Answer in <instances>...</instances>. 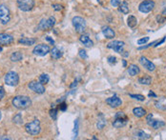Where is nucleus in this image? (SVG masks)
<instances>
[{
  "instance_id": "nucleus-1",
  "label": "nucleus",
  "mask_w": 166,
  "mask_h": 140,
  "mask_svg": "<svg viewBox=\"0 0 166 140\" xmlns=\"http://www.w3.org/2000/svg\"><path fill=\"white\" fill-rule=\"evenodd\" d=\"M12 104L18 110H25L32 106V99L26 96H17L12 98Z\"/></svg>"
},
{
  "instance_id": "nucleus-2",
  "label": "nucleus",
  "mask_w": 166,
  "mask_h": 140,
  "mask_svg": "<svg viewBox=\"0 0 166 140\" xmlns=\"http://www.w3.org/2000/svg\"><path fill=\"white\" fill-rule=\"evenodd\" d=\"M25 130H26V132L31 135L39 134L41 132V126H40L39 120L35 119L34 121L30 122V123H27L25 125Z\"/></svg>"
},
{
  "instance_id": "nucleus-3",
  "label": "nucleus",
  "mask_w": 166,
  "mask_h": 140,
  "mask_svg": "<svg viewBox=\"0 0 166 140\" xmlns=\"http://www.w3.org/2000/svg\"><path fill=\"white\" fill-rule=\"evenodd\" d=\"M127 121H128V117L126 116V114L122 112H118L116 114V115H115L113 126L117 129L122 128L127 124Z\"/></svg>"
},
{
  "instance_id": "nucleus-4",
  "label": "nucleus",
  "mask_w": 166,
  "mask_h": 140,
  "mask_svg": "<svg viewBox=\"0 0 166 140\" xmlns=\"http://www.w3.org/2000/svg\"><path fill=\"white\" fill-rule=\"evenodd\" d=\"M72 23L73 28L76 29V31L78 34H83V31L86 29V21L84 18L80 16H75L72 19Z\"/></svg>"
},
{
  "instance_id": "nucleus-5",
  "label": "nucleus",
  "mask_w": 166,
  "mask_h": 140,
  "mask_svg": "<svg viewBox=\"0 0 166 140\" xmlns=\"http://www.w3.org/2000/svg\"><path fill=\"white\" fill-rule=\"evenodd\" d=\"M55 25V18L54 16H50L47 19H41L39 24L37 26V29L39 31H48L54 28V26Z\"/></svg>"
},
{
  "instance_id": "nucleus-6",
  "label": "nucleus",
  "mask_w": 166,
  "mask_h": 140,
  "mask_svg": "<svg viewBox=\"0 0 166 140\" xmlns=\"http://www.w3.org/2000/svg\"><path fill=\"white\" fill-rule=\"evenodd\" d=\"M4 81L8 86H12V87H15L19 83V76L15 73V71H9L6 74Z\"/></svg>"
},
{
  "instance_id": "nucleus-7",
  "label": "nucleus",
  "mask_w": 166,
  "mask_h": 140,
  "mask_svg": "<svg viewBox=\"0 0 166 140\" xmlns=\"http://www.w3.org/2000/svg\"><path fill=\"white\" fill-rule=\"evenodd\" d=\"M11 20V12L9 10V8L4 5V4H1L0 5V22L3 25L8 24Z\"/></svg>"
},
{
  "instance_id": "nucleus-8",
  "label": "nucleus",
  "mask_w": 166,
  "mask_h": 140,
  "mask_svg": "<svg viewBox=\"0 0 166 140\" xmlns=\"http://www.w3.org/2000/svg\"><path fill=\"white\" fill-rule=\"evenodd\" d=\"M16 3L22 12H30L35 7V0H16Z\"/></svg>"
},
{
  "instance_id": "nucleus-9",
  "label": "nucleus",
  "mask_w": 166,
  "mask_h": 140,
  "mask_svg": "<svg viewBox=\"0 0 166 140\" xmlns=\"http://www.w3.org/2000/svg\"><path fill=\"white\" fill-rule=\"evenodd\" d=\"M51 52L50 47L46 44H38L34 48L33 50V53L35 55L37 56H44Z\"/></svg>"
},
{
  "instance_id": "nucleus-10",
  "label": "nucleus",
  "mask_w": 166,
  "mask_h": 140,
  "mask_svg": "<svg viewBox=\"0 0 166 140\" xmlns=\"http://www.w3.org/2000/svg\"><path fill=\"white\" fill-rule=\"evenodd\" d=\"M155 8V2L153 0H144L142 1L140 6H138V10H140V12L143 13H148L150 12H152Z\"/></svg>"
},
{
  "instance_id": "nucleus-11",
  "label": "nucleus",
  "mask_w": 166,
  "mask_h": 140,
  "mask_svg": "<svg viewBox=\"0 0 166 140\" xmlns=\"http://www.w3.org/2000/svg\"><path fill=\"white\" fill-rule=\"evenodd\" d=\"M28 88L30 90H32L34 93H39L42 94L45 93V87L43 86V84H41L39 81H31V82L28 84Z\"/></svg>"
},
{
  "instance_id": "nucleus-12",
  "label": "nucleus",
  "mask_w": 166,
  "mask_h": 140,
  "mask_svg": "<svg viewBox=\"0 0 166 140\" xmlns=\"http://www.w3.org/2000/svg\"><path fill=\"white\" fill-rule=\"evenodd\" d=\"M124 45H125V43L122 42V41H119V40H114V41L108 43L107 47H108L109 49L114 50V51L116 52L122 53V52H123Z\"/></svg>"
},
{
  "instance_id": "nucleus-13",
  "label": "nucleus",
  "mask_w": 166,
  "mask_h": 140,
  "mask_svg": "<svg viewBox=\"0 0 166 140\" xmlns=\"http://www.w3.org/2000/svg\"><path fill=\"white\" fill-rule=\"evenodd\" d=\"M13 41H15V38L12 35L9 34H0V45L1 46H9Z\"/></svg>"
},
{
  "instance_id": "nucleus-14",
  "label": "nucleus",
  "mask_w": 166,
  "mask_h": 140,
  "mask_svg": "<svg viewBox=\"0 0 166 140\" xmlns=\"http://www.w3.org/2000/svg\"><path fill=\"white\" fill-rule=\"evenodd\" d=\"M140 63L141 64L142 67H144L145 69H146L147 71H154L156 70V66H155L150 60H148V59H147V58L144 57V56H141V57L140 58Z\"/></svg>"
},
{
  "instance_id": "nucleus-15",
  "label": "nucleus",
  "mask_w": 166,
  "mask_h": 140,
  "mask_svg": "<svg viewBox=\"0 0 166 140\" xmlns=\"http://www.w3.org/2000/svg\"><path fill=\"white\" fill-rule=\"evenodd\" d=\"M106 103L112 108H118L119 106H121L122 101H121V99L118 98L117 96H114L112 97H109L106 99Z\"/></svg>"
},
{
  "instance_id": "nucleus-16",
  "label": "nucleus",
  "mask_w": 166,
  "mask_h": 140,
  "mask_svg": "<svg viewBox=\"0 0 166 140\" xmlns=\"http://www.w3.org/2000/svg\"><path fill=\"white\" fill-rule=\"evenodd\" d=\"M147 123H148V125L150 126V127H152L153 129L155 130H158L161 127H163V126H165V123L163 121H160V120H155L153 119V117H152L151 119L149 120H146Z\"/></svg>"
},
{
  "instance_id": "nucleus-17",
  "label": "nucleus",
  "mask_w": 166,
  "mask_h": 140,
  "mask_svg": "<svg viewBox=\"0 0 166 140\" xmlns=\"http://www.w3.org/2000/svg\"><path fill=\"white\" fill-rule=\"evenodd\" d=\"M102 34L103 35L108 39H113L115 37V35H116V34H115V31L111 28V27L109 26H105L102 28Z\"/></svg>"
},
{
  "instance_id": "nucleus-18",
  "label": "nucleus",
  "mask_w": 166,
  "mask_h": 140,
  "mask_svg": "<svg viewBox=\"0 0 166 140\" xmlns=\"http://www.w3.org/2000/svg\"><path fill=\"white\" fill-rule=\"evenodd\" d=\"M79 41H80L83 45H84L85 47H87V48H91V47L94 46V42L92 41L91 38L88 36V35H86V34H81V35H80Z\"/></svg>"
},
{
  "instance_id": "nucleus-19",
  "label": "nucleus",
  "mask_w": 166,
  "mask_h": 140,
  "mask_svg": "<svg viewBox=\"0 0 166 140\" xmlns=\"http://www.w3.org/2000/svg\"><path fill=\"white\" fill-rule=\"evenodd\" d=\"M36 42V40L35 38H29V37H23L18 40V43L25 45V46H31V45H34Z\"/></svg>"
},
{
  "instance_id": "nucleus-20",
  "label": "nucleus",
  "mask_w": 166,
  "mask_h": 140,
  "mask_svg": "<svg viewBox=\"0 0 166 140\" xmlns=\"http://www.w3.org/2000/svg\"><path fill=\"white\" fill-rule=\"evenodd\" d=\"M140 73V68H138V66L135 65V64H132L129 66L128 68V74L129 75H131V76H135L137 74H138Z\"/></svg>"
},
{
  "instance_id": "nucleus-21",
  "label": "nucleus",
  "mask_w": 166,
  "mask_h": 140,
  "mask_svg": "<svg viewBox=\"0 0 166 140\" xmlns=\"http://www.w3.org/2000/svg\"><path fill=\"white\" fill-rule=\"evenodd\" d=\"M51 53H52V57L54 59H59V58H61L63 55V52L62 51H60L58 48L57 47H54L52 49V51H51Z\"/></svg>"
},
{
  "instance_id": "nucleus-22",
  "label": "nucleus",
  "mask_w": 166,
  "mask_h": 140,
  "mask_svg": "<svg viewBox=\"0 0 166 140\" xmlns=\"http://www.w3.org/2000/svg\"><path fill=\"white\" fill-rule=\"evenodd\" d=\"M133 114L135 116L138 117V118H140V117L144 116L146 114V111L143 109V108L141 107H137V108H135V109L133 110Z\"/></svg>"
},
{
  "instance_id": "nucleus-23",
  "label": "nucleus",
  "mask_w": 166,
  "mask_h": 140,
  "mask_svg": "<svg viewBox=\"0 0 166 140\" xmlns=\"http://www.w3.org/2000/svg\"><path fill=\"white\" fill-rule=\"evenodd\" d=\"M156 108L159 110H162L165 111L166 110V99L165 98H159V100H158L156 103Z\"/></svg>"
},
{
  "instance_id": "nucleus-24",
  "label": "nucleus",
  "mask_w": 166,
  "mask_h": 140,
  "mask_svg": "<svg viewBox=\"0 0 166 140\" xmlns=\"http://www.w3.org/2000/svg\"><path fill=\"white\" fill-rule=\"evenodd\" d=\"M119 11H120L122 13H124V15H127V13L129 12V4L127 1H123L121 2L120 4H119Z\"/></svg>"
},
{
  "instance_id": "nucleus-25",
  "label": "nucleus",
  "mask_w": 166,
  "mask_h": 140,
  "mask_svg": "<svg viewBox=\"0 0 166 140\" xmlns=\"http://www.w3.org/2000/svg\"><path fill=\"white\" fill-rule=\"evenodd\" d=\"M127 24L130 28H135L137 24V19L136 16L134 15H129L128 19H127Z\"/></svg>"
},
{
  "instance_id": "nucleus-26",
  "label": "nucleus",
  "mask_w": 166,
  "mask_h": 140,
  "mask_svg": "<svg viewBox=\"0 0 166 140\" xmlns=\"http://www.w3.org/2000/svg\"><path fill=\"white\" fill-rule=\"evenodd\" d=\"M23 58V55L19 52H15L12 53L11 55V60L12 62H18V61H21Z\"/></svg>"
},
{
  "instance_id": "nucleus-27",
  "label": "nucleus",
  "mask_w": 166,
  "mask_h": 140,
  "mask_svg": "<svg viewBox=\"0 0 166 140\" xmlns=\"http://www.w3.org/2000/svg\"><path fill=\"white\" fill-rule=\"evenodd\" d=\"M135 134H136V136L140 139H150L151 138V135L144 133L143 131H137Z\"/></svg>"
},
{
  "instance_id": "nucleus-28",
  "label": "nucleus",
  "mask_w": 166,
  "mask_h": 140,
  "mask_svg": "<svg viewBox=\"0 0 166 140\" xmlns=\"http://www.w3.org/2000/svg\"><path fill=\"white\" fill-rule=\"evenodd\" d=\"M138 82L141 85H150L152 83V77L150 75H144L143 77H140L138 79Z\"/></svg>"
},
{
  "instance_id": "nucleus-29",
  "label": "nucleus",
  "mask_w": 166,
  "mask_h": 140,
  "mask_svg": "<svg viewBox=\"0 0 166 140\" xmlns=\"http://www.w3.org/2000/svg\"><path fill=\"white\" fill-rule=\"evenodd\" d=\"M105 125H106L105 117L103 116V114H100L98 117V124H96V127H98V130H102Z\"/></svg>"
},
{
  "instance_id": "nucleus-30",
  "label": "nucleus",
  "mask_w": 166,
  "mask_h": 140,
  "mask_svg": "<svg viewBox=\"0 0 166 140\" xmlns=\"http://www.w3.org/2000/svg\"><path fill=\"white\" fill-rule=\"evenodd\" d=\"M49 80H50V77H49V75L47 74H42L40 76H39V78H38V81L41 83V84H47L49 82Z\"/></svg>"
},
{
  "instance_id": "nucleus-31",
  "label": "nucleus",
  "mask_w": 166,
  "mask_h": 140,
  "mask_svg": "<svg viewBox=\"0 0 166 140\" xmlns=\"http://www.w3.org/2000/svg\"><path fill=\"white\" fill-rule=\"evenodd\" d=\"M129 96L132 97L133 99H136L137 101H144L145 100V97L142 96V94H133V93H130L129 94Z\"/></svg>"
},
{
  "instance_id": "nucleus-32",
  "label": "nucleus",
  "mask_w": 166,
  "mask_h": 140,
  "mask_svg": "<svg viewBox=\"0 0 166 140\" xmlns=\"http://www.w3.org/2000/svg\"><path fill=\"white\" fill-rule=\"evenodd\" d=\"M12 121H13V123H15V124H21L22 123V115L20 114H17L16 115L13 116Z\"/></svg>"
},
{
  "instance_id": "nucleus-33",
  "label": "nucleus",
  "mask_w": 166,
  "mask_h": 140,
  "mask_svg": "<svg viewBox=\"0 0 166 140\" xmlns=\"http://www.w3.org/2000/svg\"><path fill=\"white\" fill-rule=\"evenodd\" d=\"M78 55H79V56L82 58V59H87L88 58V55H87V52L85 50L83 49H80L79 50V52H78Z\"/></svg>"
},
{
  "instance_id": "nucleus-34",
  "label": "nucleus",
  "mask_w": 166,
  "mask_h": 140,
  "mask_svg": "<svg viewBox=\"0 0 166 140\" xmlns=\"http://www.w3.org/2000/svg\"><path fill=\"white\" fill-rule=\"evenodd\" d=\"M50 115L52 117L53 119H57V110L53 108L52 110L50 111Z\"/></svg>"
},
{
  "instance_id": "nucleus-35",
  "label": "nucleus",
  "mask_w": 166,
  "mask_h": 140,
  "mask_svg": "<svg viewBox=\"0 0 166 140\" xmlns=\"http://www.w3.org/2000/svg\"><path fill=\"white\" fill-rule=\"evenodd\" d=\"M108 63H109V64H111V65L116 64V63H117V58L115 56H113V55L109 56L108 57Z\"/></svg>"
},
{
  "instance_id": "nucleus-36",
  "label": "nucleus",
  "mask_w": 166,
  "mask_h": 140,
  "mask_svg": "<svg viewBox=\"0 0 166 140\" xmlns=\"http://www.w3.org/2000/svg\"><path fill=\"white\" fill-rule=\"evenodd\" d=\"M148 40H149V37H143V38H141V39H138L137 40V44L138 45H143L145 44L146 42H148Z\"/></svg>"
},
{
  "instance_id": "nucleus-37",
  "label": "nucleus",
  "mask_w": 166,
  "mask_h": 140,
  "mask_svg": "<svg viewBox=\"0 0 166 140\" xmlns=\"http://www.w3.org/2000/svg\"><path fill=\"white\" fill-rule=\"evenodd\" d=\"M121 3V0H111V5L113 7H118Z\"/></svg>"
},
{
  "instance_id": "nucleus-38",
  "label": "nucleus",
  "mask_w": 166,
  "mask_h": 140,
  "mask_svg": "<svg viewBox=\"0 0 166 140\" xmlns=\"http://www.w3.org/2000/svg\"><path fill=\"white\" fill-rule=\"evenodd\" d=\"M52 7L54 8V11H57V12L61 11L62 9H63V7H62L61 5H59V4H54V5H53Z\"/></svg>"
},
{
  "instance_id": "nucleus-39",
  "label": "nucleus",
  "mask_w": 166,
  "mask_h": 140,
  "mask_svg": "<svg viewBox=\"0 0 166 140\" xmlns=\"http://www.w3.org/2000/svg\"><path fill=\"white\" fill-rule=\"evenodd\" d=\"M5 96V90L2 87V86H0V100Z\"/></svg>"
},
{
  "instance_id": "nucleus-40",
  "label": "nucleus",
  "mask_w": 166,
  "mask_h": 140,
  "mask_svg": "<svg viewBox=\"0 0 166 140\" xmlns=\"http://www.w3.org/2000/svg\"><path fill=\"white\" fill-rule=\"evenodd\" d=\"M66 108H67V106L65 103H61L60 105H59V109H60L61 111H65Z\"/></svg>"
},
{
  "instance_id": "nucleus-41",
  "label": "nucleus",
  "mask_w": 166,
  "mask_h": 140,
  "mask_svg": "<svg viewBox=\"0 0 166 140\" xmlns=\"http://www.w3.org/2000/svg\"><path fill=\"white\" fill-rule=\"evenodd\" d=\"M46 40H47V41H49L51 45H54V40L52 39L50 36H46Z\"/></svg>"
},
{
  "instance_id": "nucleus-42",
  "label": "nucleus",
  "mask_w": 166,
  "mask_h": 140,
  "mask_svg": "<svg viewBox=\"0 0 166 140\" xmlns=\"http://www.w3.org/2000/svg\"><path fill=\"white\" fill-rule=\"evenodd\" d=\"M148 96H149V97H152V96H153V97H156V94H155L153 92L151 91V92L149 93V94H148Z\"/></svg>"
},
{
  "instance_id": "nucleus-43",
  "label": "nucleus",
  "mask_w": 166,
  "mask_h": 140,
  "mask_svg": "<svg viewBox=\"0 0 166 140\" xmlns=\"http://www.w3.org/2000/svg\"><path fill=\"white\" fill-rule=\"evenodd\" d=\"M162 15H166V0H165V5H164V9H163V11H162Z\"/></svg>"
},
{
  "instance_id": "nucleus-44",
  "label": "nucleus",
  "mask_w": 166,
  "mask_h": 140,
  "mask_svg": "<svg viewBox=\"0 0 166 140\" xmlns=\"http://www.w3.org/2000/svg\"><path fill=\"white\" fill-rule=\"evenodd\" d=\"M126 65H127L126 61H125V60H123V67H126Z\"/></svg>"
},
{
  "instance_id": "nucleus-45",
  "label": "nucleus",
  "mask_w": 166,
  "mask_h": 140,
  "mask_svg": "<svg viewBox=\"0 0 166 140\" xmlns=\"http://www.w3.org/2000/svg\"><path fill=\"white\" fill-rule=\"evenodd\" d=\"M0 139H10V138H8V137H0Z\"/></svg>"
},
{
  "instance_id": "nucleus-46",
  "label": "nucleus",
  "mask_w": 166,
  "mask_h": 140,
  "mask_svg": "<svg viewBox=\"0 0 166 140\" xmlns=\"http://www.w3.org/2000/svg\"><path fill=\"white\" fill-rule=\"evenodd\" d=\"M2 50H3V49H2V47H1V45H0V52H2Z\"/></svg>"
},
{
  "instance_id": "nucleus-47",
  "label": "nucleus",
  "mask_w": 166,
  "mask_h": 140,
  "mask_svg": "<svg viewBox=\"0 0 166 140\" xmlns=\"http://www.w3.org/2000/svg\"><path fill=\"white\" fill-rule=\"evenodd\" d=\"M1 117H2V114H1V112H0V120H1Z\"/></svg>"
},
{
  "instance_id": "nucleus-48",
  "label": "nucleus",
  "mask_w": 166,
  "mask_h": 140,
  "mask_svg": "<svg viewBox=\"0 0 166 140\" xmlns=\"http://www.w3.org/2000/svg\"><path fill=\"white\" fill-rule=\"evenodd\" d=\"M98 2H100V0H98Z\"/></svg>"
}]
</instances>
